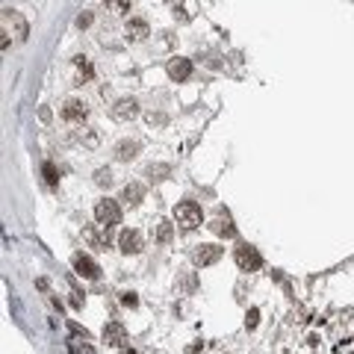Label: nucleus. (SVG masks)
<instances>
[{"mask_svg": "<svg viewBox=\"0 0 354 354\" xmlns=\"http://www.w3.org/2000/svg\"><path fill=\"white\" fill-rule=\"evenodd\" d=\"M174 221L183 227V230H195V227H201V207L195 201H180L177 207H174Z\"/></svg>", "mask_w": 354, "mask_h": 354, "instance_id": "obj_1", "label": "nucleus"}, {"mask_svg": "<svg viewBox=\"0 0 354 354\" xmlns=\"http://www.w3.org/2000/svg\"><path fill=\"white\" fill-rule=\"evenodd\" d=\"M95 219H98V224L101 227H115L118 221H121V207H118L115 201H109V198H103V201L95 204Z\"/></svg>", "mask_w": 354, "mask_h": 354, "instance_id": "obj_2", "label": "nucleus"}, {"mask_svg": "<svg viewBox=\"0 0 354 354\" xmlns=\"http://www.w3.org/2000/svg\"><path fill=\"white\" fill-rule=\"evenodd\" d=\"M233 260H236V266H239L242 271H257L260 266H263V257H260V251H257L254 245H248V242H242V245L236 248Z\"/></svg>", "mask_w": 354, "mask_h": 354, "instance_id": "obj_3", "label": "nucleus"}, {"mask_svg": "<svg viewBox=\"0 0 354 354\" xmlns=\"http://www.w3.org/2000/svg\"><path fill=\"white\" fill-rule=\"evenodd\" d=\"M74 271L86 278V281H98L101 278V266L89 257V254H74Z\"/></svg>", "mask_w": 354, "mask_h": 354, "instance_id": "obj_4", "label": "nucleus"}, {"mask_svg": "<svg viewBox=\"0 0 354 354\" xmlns=\"http://www.w3.org/2000/svg\"><path fill=\"white\" fill-rule=\"evenodd\" d=\"M3 27H6V30L12 27V33H15L18 42H24V38H27V33H30V27H27L24 15H21V12H15V9H3Z\"/></svg>", "mask_w": 354, "mask_h": 354, "instance_id": "obj_5", "label": "nucleus"}, {"mask_svg": "<svg viewBox=\"0 0 354 354\" xmlns=\"http://www.w3.org/2000/svg\"><path fill=\"white\" fill-rule=\"evenodd\" d=\"M86 115H89V106H86L83 101H77V98H68V101L62 103V118H65V121H71V124H77V121H86Z\"/></svg>", "mask_w": 354, "mask_h": 354, "instance_id": "obj_6", "label": "nucleus"}, {"mask_svg": "<svg viewBox=\"0 0 354 354\" xmlns=\"http://www.w3.org/2000/svg\"><path fill=\"white\" fill-rule=\"evenodd\" d=\"M103 342H106V345H112V348H121V345L127 342V331H124V325H121V322H106V328H103Z\"/></svg>", "mask_w": 354, "mask_h": 354, "instance_id": "obj_7", "label": "nucleus"}, {"mask_svg": "<svg viewBox=\"0 0 354 354\" xmlns=\"http://www.w3.org/2000/svg\"><path fill=\"white\" fill-rule=\"evenodd\" d=\"M139 115V103H136V98H118L115 106H112V118H118V121H130V118Z\"/></svg>", "mask_w": 354, "mask_h": 354, "instance_id": "obj_8", "label": "nucleus"}, {"mask_svg": "<svg viewBox=\"0 0 354 354\" xmlns=\"http://www.w3.org/2000/svg\"><path fill=\"white\" fill-rule=\"evenodd\" d=\"M118 248L124 254H139L142 251V233L139 230H121L118 236Z\"/></svg>", "mask_w": 354, "mask_h": 354, "instance_id": "obj_9", "label": "nucleus"}, {"mask_svg": "<svg viewBox=\"0 0 354 354\" xmlns=\"http://www.w3.org/2000/svg\"><path fill=\"white\" fill-rule=\"evenodd\" d=\"M189 74H192V62H189V59H183V56H174V59L169 62V77H171V80L183 83V80H189Z\"/></svg>", "mask_w": 354, "mask_h": 354, "instance_id": "obj_10", "label": "nucleus"}, {"mask_svg": "<svg viewBox=\"0 0 354 354\" xmlns=\"http://www.w3.org/2000/svg\"><path fill=\"white\" fill-rule=\"evenodd\" d=\"M221 260V248L219 245H198L195 251V266H213Z\"/></svg>", "mask_w": 354, "mask_h": 354, "instance_id": "obj_11", "label": "nucleus"}, {"mask_svg": "<svg viewBox=\"0 0 354 354\" xmlns=\"http://www.w3.org/2000/svg\"><path fill=\"white\" fill-rule=\"evenodd\" d=\"M124 30H127V35H130L133 42H142V38H148V35H151V27H148V21H142V18H127Z\"/></svg>", "mask_w": 354, "mask_h": 354, "instance_id": "obj_12", "label": "nucleus"}, {"mask_svg": "<svg viewBox=\"0 0 354 354\" xmlns=\"http://www.w3.org/2000/svg\"><path fill=\"white\" fill-rule=\"evenodd\" d=\"M210 230L216 236H224V239H233L236 236V227H233V221H230V216H221V213L210 221Z\"/></svg>", "mask_w": 354, "mask_h": 354, "instance_id": "obj_13", "label": "nucleus"}, {"mask_svg": "<svg viewBox=\"0 0 354 354\" xmlns=\"http://www.w3.org/2000/svg\"><path fill=\"white\" fill-rule=\"evenodd\" d=\"M136 153H139V142H136V139H124V142H118L115 145V156L121 160V163L136 160Z\"/></svg>", "mask_w": 354, "mask_h": 354, "instance_id": "obj_14", "label": "nucleus"}, {"mask_svg": "<svg viewBox=\"0 0 354 354\" xmlns=\"http://www.w3.org/2000/svg\"><path fill=\"white\" fill-rule=\"evenodd\" d=\"M121 201L130 204V207L142 204V201H145V186H142V183H127V186H124V192H121Z\"/></svg>", "mask_w": 354, "mask_h": 354, "instance_id": "obj_15", "label": "nucleus"}, {"mask_svg": "<svg viewBox=\"0 0 354 354\" xmlns=\"http://www.w3.org/2000/svg\"><path fill=\"white\" fill-rule=\"evenodd\" d=\"M74 65H77V86H83L86 80H92L95 68H92V62H89L86 56H77V59H74Z\"/></svg>", "mask_w": 354, "mask_h": 354, "instance_id": "obj_16", "label": "nucleus"}, {"mask_svg": "<svg viewBox=\"0 0 354 354\" xmlns=\"http://www.w3.org/2000/svg\"><path fill=\"white\" fill-rule=\"evenodd\" d=\"M171 236H174V224L171 221H160L156 224V242L166 245V242H171Z\"/></svg>", "mask_w": 354, "mask_h": 354, "instance_id": "obj_17", "label": "nucleus"}, {"mask_svg": "<svg viewBox=\"0 0 354 354\" xmlns=\"http://www.w3.org/2000/svg\"><path fill=\"white\" fill-rule=\"evenodd\" d=\"M80 142H83L86 148H95V145L101 142V136H98V130H92V127H83V133H80Z\"/></svg>", "mask_w": 354, "mask_h": 354, "instance_id": "obj_18", "label": "nucleus"}, {"mask_svg": "<svg viewBox=\"0 0 354 354\" xmlns=\"http://www.w3.org/2000/svg\"><path fill=\"white\" fill-rule=\"evenodd\" d=\"M169 166H163V163H160V166H148V171H145V174H148V177H151V180H166V174H169Z\"/></svg>", "mask_w": 354, "mask_h": 354, "instance_id": "obj_19", "label": "nucleus"}, {"mask_svg": "<svg viewBox=\"0 0 354 354\" xmlns=\"http://www.w3.org/2000/svg\"><path fill=\"white\" fill-rule=\"evenodd\" d=\"M95 183H98V186H112V171H109V169H98V171H95Z\"/></svg>", "mask_w": 354, "mask_h": 354, "instance_id": "obj_20", "label": "nucleus"}, {"mask_svg": "<svg viewBox=\"0 0 354 354\" xmlns=\"http://www.w3.org/2000/svg\"><path fill=\"white\" fill-rule=\"evenodd\" d=\"M42 171H45V180H48L51 186H56L59 174H56V169H53V163H45V166H42Z\"/></svg>", "mask_w": 354, "mask_h": 354, "instance_id": "obj_21", "label": "nucleus"}, {"mask_svg": "<svg viewBox=\"0 0 354 354\" xmlns=\"http://www.w3.org/2000/svg\"><path fill=\"white\" fill-rule=\"evenodd\" d=\"M121 304H124V307H136V304H139L136 292H121Z\"/></svg>", "mask_w": 354, "mask_h": 354, "instance_id": "obj_22", "label": "nucleus"}, {"mask_svg": "<svg viewBox=\"0 0 354 354\" xmlns=\"http://www.w3.org/2000/svg\"><path fill=\"white\" fill-rule=\"evenodd\" d=\"M77 27H80V30H86V27H92V12H83V15L77 18Z\"/></svg>", "mask_w": 354, "mask_h": 354, "instance_id": "obj_23", "label": "nucleus"}, {"mask_svg": "<svg viewBox=\"0 0 354 354\" xmlns=\"http://www.w3.org/2000/svg\"><path fill=\"white\" fill-rule=\"evenodd\" d=\"M257 319H260V310H257V307H251V310H248V319H245V325H248V328H254V325H257Z\"/></svg>", "mask_w": 354, "mask_h": 354, "instance_id": "obj_24", "label": "nucleus"}, {"mask_svg": "<svg viewBox=\"0 0 354 354\" xmlns=\"http://www.w3.org/2000/svg\"><path fill=\"white\" fill-rule=\"evenodd\" d=\"M112 6H115L118 12H127L130 9V0H112Z\"/></svg>", "mask_w": 354, "mask_h": 354, "instance_id": "obj_25", "label": "nucleus"}, {"mask_svg": "<svg viewBox=\"0 0 354 354\" xmlns=\"http://www.w3.org/2000/svg\"><path fill=\"white\" fill-rule=\"evenodd\" d=\"M148 121H151V124H163L166 118H163V115H148Z\"/></svg>", "mask_w": 354, "mask_h": 354, "instance_id": "obj_26", "label": "nucleus"}, {"mask_svg": "<svg viewBox=\"0 0 354 354\" xmlns=\"http://www.w3.org/2000/svg\"><path fill=\"white\" fill-rule=\"evenodd\" d=\"M124 354H136V351H124Z\"/></svg>", "mask_w": 354, "mask_h": 354, "instance_id": "obj_27", "label": "nucleus"}]
</instances>
